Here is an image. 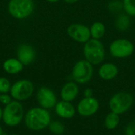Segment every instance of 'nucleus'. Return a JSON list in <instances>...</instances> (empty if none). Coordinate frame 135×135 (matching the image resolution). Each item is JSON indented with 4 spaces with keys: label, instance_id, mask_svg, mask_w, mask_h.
I'll use <instances>...</instances> for the list:
<instances>
[{
    "label": "nucleus",
    "instance_id": "9",
    "mask_svg": "<svg viewBox=\"0 0 135 135\" xmlns=\"http://www.w3.org/2000/svg\"><path fill=\"white\" fill-rule=\"evenodd\" d=\"M67 34L72 40L81 44H85L91 39L90 28L80 23H74L69 25Z\"/></svg>",
    "mask_w": 135,
    "mask_h": 135
},
{
    "label": "nucleus",
    "instance_id": "24",
    "mask_svg": "<svg viewBox=\"0 0 135 135\" xmlns=\"http://www.w3.org/2000/svg\"><path fill=\"white\" fill-rule=\"evenodd\" d=\"M13 98L10 96V94L8 93H2L0 94V104H3V105H7L9 103H11L13 101Z\"/></svg>",
    "mask_w": 135,
    "mask_h": 135
},
{
    "label": "nucleus",
    "instance_id": "21",
    "mask_svg": "<svg viewBox=\"0 0 135 135\" xmlns=\"http://www.w3.org/2000/svg\"><path fill=\"white\" fill-rule=\"evenodd\" d=\"M123 9L130 16H135V0H123Z\"/></svg>",
    "mask_w": 135,
    "mask_h": 135
},
{
    "label": "nucleus",
    "instance_id": "6",
    "mask_svg": "<svg viewBox=\"0 0 135 135\" xmlns=\"http://www.w3.org/2000/svg\"><path fill=\"white\" fill-rule=\"evenodd\" d=\"M34 92L33 83L28 79H21L14 82L10 89L9 94L13 100L25 101L29 99Z\"/></svg>",
    "mask_w": 135,
    "mask_h": 135
},
{
    "label": "nucleus",
    "instance_id": "4",
    "mask_svg": "<svg viewBox=\"0 0 135 135\" xmlns=\"http://www.w3.org/2000/svg\"><path fill=\"white\" fill-rule=\"evenodd\" d=\"M7 9L12 17L24 20L33 13L35 3L33 0H9Z\"/></svg>",
    "mask_w": 135,
    "mask_h": 135
},
{
    "label": "nucleus",
    "instance_id": "29",
    "mask_svg": "<svg viewBox=\"0 0 135 135\" xmlns=\"http://www.w3.org/2000/svg\"><path fill=\"white\" fill-rule=\"evenodd\" d=\"M2 111H3V109L0 107V121L2 119Z\"/></svg>",
    "mask_w": 135,
    "mask_h": 135
},
{
    "label": "nucleus",
    "instance_id": "15",
    "mask_svg": "<svg viewBox=\"0 0 135 135\" xmlns=\"http://www.w3.org/2000/svg\"><path fill=\"white\" fill-rule=\"evenodd\" d=\"M119 74V69L116 65L112 62H106L101 65L98 70L100 78L104 81H110L116 78Z\"/></svg>",
    "mask_w": 135,
    "mask_h": 135
},
{
    "label": "nucleus",
    "instance_id": "28",
    "mask_svg": "<svg viewBox=\"0 0 135 135\" xmlns=\"http://www.w3.org/2000/svg\"><path fill=\"white\" fill-rule=\"evenodd\" d=\"M48 2H51V3H55V2H58L59 0H45Z\"/></svg>",
    "mask_w": 135,
    "mask_h": 135
},
{
    "label": "nucleus",
    "instance_id": "11",
    "mask_svg": "<svg viewBox=\"0 0 135 135\" xmlns=\"http://www.w3.org/2000/svg\"><path fill=\"white\" fill-rule=\"evenodd\" d=\"M100 104L97 99L93 97H84L79 101L77 106V112L81 116L90 117L98 112Z\"/></svg>",
    "mask_w": 135,
    "mask_h": 135
},
{
    "label": "nucleus",
    "instance_id": "18",
    "mask_svg": "<svg viewBox=\"0 0 135 135\" xmlns=\"http://www.w3.org/2000/svg\"><path fill=\"white\" fill-rule=\"evenodd\" d=\"M120 122L119 115L115 112H109L104 119V127L110 131L115 130L118 127Z\"/></svg>",
    "mask_w": 135,
    "mask_h": 135
},
{
    "label": "nucleus",
    "instance_id": "1",
    "mask_svg": "<svg viewBox=\"0 0 135 135\" xmlns=\"http://www.w3.org/2000/svg\"><path fill=\"white\" fill-rule=\"evenodd\" d=\"M24 120L26 127L32 131H41L48 127L51 122L48 110L40 106L30 108L25 115Z\"/></svg>",
    "mask_w": 135,
    "mask_h": 135
},
{
    "label": "nucleus",
    "instance_id": "8",
    "mask_svg": "<svg viewBox=\"0 0 135 135\" xmlns=\"http://www.w3.org/2000/svg\"><path fill=\"white\" fill-rule=\"evenodd\" d=\"M110 54L116 59H125L131 56L134 51V44L127 39H117L109 46Z\"/></svg>",
    "mask_w": 135,
    "mask_h": 135
},
{
    "label": "nucleus",
    "instance_id": "12",
    "mask_svg": "<svg viewBox=\"0 0 135 135\" xmlns=\"http://www.w3.org/2000/svg\"><path fill=\"white\" fill-rule=\"evenodd\" d=\"M36 50L28 44H21L17 49V58L24 66L32 64L36 59Z\"/></svg>",
    "mask_w": 135,
    "mask_h": 135
},
{
    "label": "nucleus",
    "instance_id": "2",
    "mask_svg": "<svg viewBox=\"0 0 135 135\" xmlns=\"http://www.w3.org/2000/svg\"><path fill=\"white\" fill-rule=\"evenodd\" d=\"M83 54L89 62L93 65H99L102 63L105 58L104 46L100 40L93 38L89 39L84 44Z\"/></svg>",
    "mask_w": 135,
    "mask_h": 135
},
{
    "label": "nucleus",
    "instance_id": "25",
    "mask_svg": "<svg viewBox=\"0 0 135 135\" xmlns=\"http://www.w3.org/2000/svg\"><path fill=\"white\" fill-rule=\"evenodd\" d=\"M125 135H135V120L129 123L125 128Z\"/></svg>",
    "mask_w": 135,
    "mask_h": 135
},
{
    "label": "nucleus",
    "instance_id": "10",
    "mask_svg": "<svg viewBox=\"0 0 135 135\" xmlns=\"http://www.w3.org/2000/svg\"><path fill=\"white\" fill-rule=\"evenodd\" d=\"M36 100L40 107L47 110L55 108L57 104V97L54 91L45 86H42L38 89Z\"/></svg>",
    "mask_w": 135,
    "mask_h": 135
},
{
    "label": "nucleus",
    "instance_id": "19",
    "mask_svg": "<svg viewBox=\"0 0 135 135\" xmlns=\"http://www.w3.org/2000/svg\"><path fill=\"white\" fill-rule=\"evenodd\" d=\"M48 129L55 135H62L65 132V126L59 121H51L48 126Z\"/></svg>",
    "mask_w": 135,
    "mask_h": 135
},
{
    "label": "nucleus",
    "instance_id": "27",
    "mask_svg": "<svg viewBox=\"0 0 135 135\" xmlns=\"http://www.w3.org/2000/svg\"><path fill=\"white\" fill-rule=\"evenodd\" d=\"M64 2H66V3H70V4H73V3H75L77 2H78L79 0H63Z\"/></svg>",
    "mask_w": 135,
    "mask_h": 135
},
{
    "label": "nucleus",
    "instance_id": "20",
    "mask_svg": "<svg viewBox=\"0 0 135 135\" xmlns=\"http://www.w3.org/2000/svg\"><path fill=\"white\" fill-rule=\"evenodd\" d=\"M130 26V20L127 15L121 14L116 20V27L120 30H126Z\"/></svg>",
    "mask_w": 135,
    "mask_h": 135
},
{
    "label": "nucleus",
    "instance_id": "13",
    "mask_svg": "<svg viewBox=\"0 0 135 135\" xmlns=\"http://www.w3.org/2000/svg\"><path fill=\"white\" fill-rule=\"evenodd\" d=\"M78 93L79 87L78 83L75 81H69L62 86L60 92V97L62 100L72 102L78 97Z\"/></svg>",
    "mask_w": 135,
    "mask_h": 135
},
{
    "label": "nucleus",
    "instance_id": "32",
    "mask_svg": "<svg viewBox=\"0 0 135 135\" xmlns=\"http://www.w3.org/2000/svg\"><path fill=\"white\" fill-rule=\"evenodd\" d=\"M118 135H123V134H118Z\"/></svg>",
    "mask_w": 135,
    "mask_h": 135
},
{
    "label": "nucleus",
    "instance_id": "22",
    "mask_svg": "<svg viewBox=\"0 0 135 135\" xmlns=\"http://www.w3.org/2000/svg\"><path fill=\"white\" fill-rule=\"evenodd\" d=\"M11 86L12 85L9 79L5 77H0V94L9 93Z\"/></svg>",
    "mask_w": 135,
    "mask_h": 135
},
{
    "label": "nucleus",
    "instance_id": "31",
    "mask_svg": "<svg viewBox=\"0 0 135 135\" xmlns=\"http://www.w3.org/2000/svg\"><path fill=\"white\" fill-rule=\"evenodd\" d=\"M9 135H20V134H9Z\"/></svg>",
    "mask_w": 135,
    "mask_h": 135
},
{
    "label": "nucleus",
    "instance_id": "16",
    "mask_svg": "<svg viewBox=\"0 0 135 135\" xmlns=\"http://www.w3.org/2000/svg\"><path fill=\"white\" fill-rule=\"evenodd\" d=\"M24 65L17 58H9L2 63L4 71L9 74H17L24 69Z\"/></svg>",
    "mask_w": 135,
    "mask_h": 135
},
{
    "label": "nucleus",
    "instance_id": "7",
    "mask_svg": "<svg viewBox=\"0 0 135 135\" xmlns=\"http://www.w3.org/2000/svg\"><path fill=\"white\" fill-rule=\"evenodd\" d=\"M71 75L76 83L86 84L91 81L93 76V66L85 59L79 60L74 64Z\"/></svg>",
    "mask_w": 135,
    "mask_h": 135
},
{
    "label": "nucleus",
    "instance_id": "26",
    "mask_svg": "<svg viewBox=\"0 0 135 135\" xmlns=\"http://www.w3.org/2000/svg\"><path fill=\"white\" fill-rule=\"evenodd\" d=\"M84 97H93V90L89 88L86 89L84 92Z\"/></svg>",
    "mask_w": 135,
    "mask_h": 135
},
{
    "label": "nucleus",
    "instance_id": "23",
    "mask_svg": "<svg viewBox=\"0 0 135 135\" xmlns=\"http://www.w3.org/2000/svg\"><path fill=\"white\" fill-rule=\"evenodd\" d=\"M122 8H123V2L121 3L119 1H112L110 3H109V9L114 13L115 12H119Z\"/></svg>",
    "mask_w": 135,
    "mask_h": 135
},
{
    "label": "nucleus",
    "instance_id": "3",
    "mask_svg": "<svg viewBox=\"0 0 135 135\" xmlns=\"http://www.w3.org/2000/svg\"><path fill=\"white\" fill-rule=\"evenodd\" d=\"M25 117V111L22 104L17 100H13L6 105L2 111V121L10 127L18 126Z\"/></svg>",
    "mask_w": 135,
    "mask_h": 135
},
{
    "label": "nucleus",
    "instance_id": "17",
    "mask_svg": "<svg viewBox=\"0 0 135 135\" xmlns=\"http://www.w3.org/2000/svg\"><path fill=\"white\" fill-rule=\"evenodd\" d=\"M89 28H90L91 37L93 39L100 40L105 35V32H106L105 26L100 21L94 22Z\"/></svg>",
    "mask_w": 135,
    "mask_h": 135
},
{
    "label": "nucleus",
    "instance_id": "30",
    "mask_svg": "<svg viewBox=\"0 0 135 135\" xmlns=\"http://www.w3.org/2000/svg\"><path fill=\"white\" fill-rule=\"evenodd\" d=\"M2 134H3V130H2V127L0 126V135H2Z\"/></svg>",
    "mask_w": 135,
    "mask_h": 135
},
{
    "label": "nucleus",
    "instance_id": "14",
    "mask_svg": "<svg viewBox=\"0 0 135 135\" xmlns=\"http://www.w3.org/2000/svg\"><path fill=\"white\" fill-rule=\"evenodd\" d=\"M55 111L59 117L66 119L73 118L76 113V109L71 102L64 100L57 102L56 105L55 106Z\"/></svg>",
    "mask_w": 135,
    "mask_h": 135
},
{
    "label": "nucleus",
    "instance_id": "5",
    "mask_svg": "<svg viewBox=\"0 0 135 135\" xmlns=\"http://www.w3.org/2000/svg\"><path fill=\"white\" fill-rule=\"evenodd\" d=\"M134 104V97L127 92H119L114 94L109 100L111 112L118 115L126 113Z\"/></svg>",
    "mask_w": 135,
    "mask_h": 135
}]
</instances>
